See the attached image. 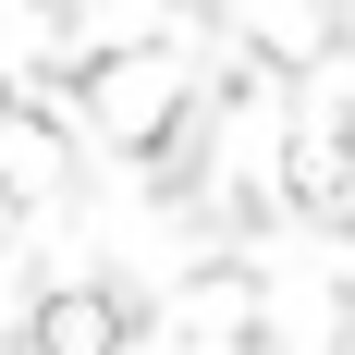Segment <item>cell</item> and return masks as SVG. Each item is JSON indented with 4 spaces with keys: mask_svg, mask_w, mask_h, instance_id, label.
Masks as SVG:
<instances>
[{
    "mask_svg": "<svg viewBox=\"0 0 355 355\" xmlns=\"http://www.w3.org/2000/svg\"><path fill=\"white\" fill-rule=\"evenodd\" d=\"M123 319H110V294H62L49 319H37V355H110Z\"/></svg>",
    "mask_w": 355,
    "mask_h": 355,
    "instance_id": "1",
    "label": "cell"
},
{
    "mask_svg": "<svg viewBox=\"0 0 355 355\" xmlns=\"http://www.w3.org/2000/svg\"><path fill=\"white\" fill-rule=\"evenodd\" d=\"M159 98H172V62H123V73H98V110L123 123V135H147V123H159Z\"/></svg>",
    "mask_w": 355,
    "mask_h": 355,
    "instance_id": "2",
    "label": "cell"
}]
</instances>
